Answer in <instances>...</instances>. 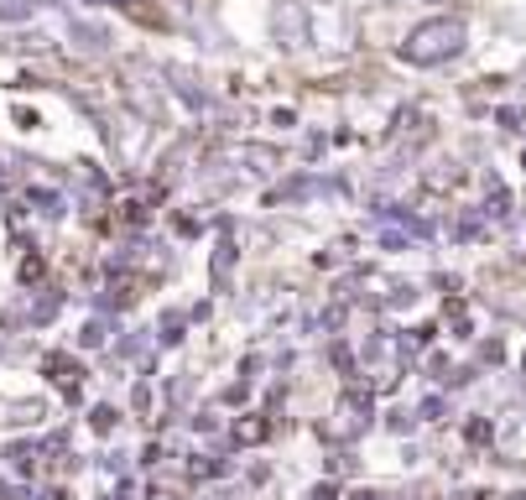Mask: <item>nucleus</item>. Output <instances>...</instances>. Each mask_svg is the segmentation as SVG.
Masks as SVG:
<instances>
[{
	"mask_svg": "<svg viewBox=\"0 0 526 500\" xmlns=\"http://www.w3.org/2000/svg\"><path fill=\"white\" fill-rule=\"evenodd\" d=\"M454 47H459V26H433V32H417L412 58H448Z\"/></svg>",
	"mask_w": 526,
	"mask_h": 500,
	"instance_id": "nucleus-1",
	"label": "nucleus"
}]
</instances>
